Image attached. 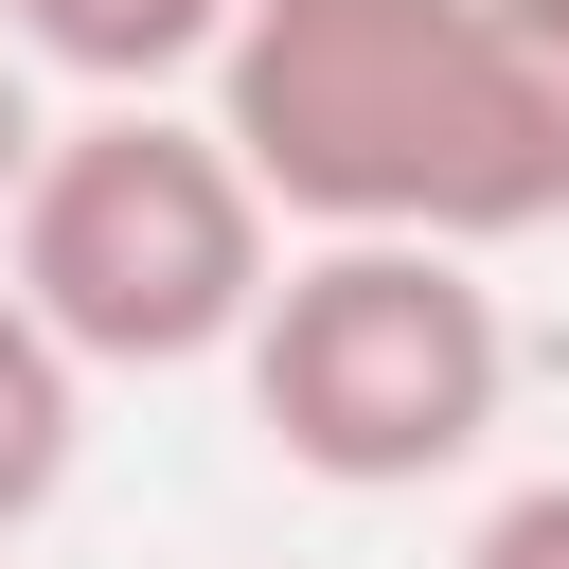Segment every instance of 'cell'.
Here are the masks:
<instances>
[{
  "label": "cell",
  "mask_w": 569,
  "mask_h": 569,
  "mask_svg": "<svg viewBox=\"0 0 569 569\" xmlns=\"http://www.w3.org/2000/svg\"><path fill=\"white\" fill-rule=\"evenodd\" d=\"M196 89L284 231H427V249L551 231L498 0H231Z\"/></svg>",
  "instance_id": "cell-1"
},
{
  "label": "cell",
  "mask_w": 569,
  "mask_h": 569,
  "mask_svg": "<svg viewBox=\"0 0 569 569\" xmlns=\"http://www.w3.org/2000/svg\"><path fill=\"white\" fill-rule=\"evenodd\" d=\"M267 267H284V213L213 142V107H160V89H89L36 142L18 213H0V284L53 320L71 373H196V356H231Z\"/></svg>",
  "instance_id": "cell-2"
},
{
  "label": "cell",
  "mask_w": 569,
  "mask_h": 569,
  "mask_svg": "<svg viewBox=\"0 0 569 569\" xmlns=\"http://www.w3.org/2000/svg\"><path fill=\"white\" fill-rule=\"evenodd\" d=\"M249 373V427L338 480V498H427L498 445V391H516V320L480 284V249H427V231H302L231 338Z\"/></svg>",
  "instance_id": "cell-3"
},
{
  "label": "cell",
  "mask_w": 569,
  "mask_h": 569,
  "mask_svg": "<svg viewBox=\"0 0 569 569\" xmlns=\"http://www.w3.org/2000/svg\"><path fill=\"white\" fill-rule=\"evenodd\" d=\"M0 36L71 89H178V71H213L231 0H0Z\"/></svg>",
  "instance_id": "cell-4"
},
{
  "label": "cell",
  "mask_w": 569,
  "mask_h": 569,
  "mask_svg": "<svg viewBox=\"0 0 569 569\" xmlns=\"http://www.w3.org/2000/svg\"><path fill=\"white\" fill-rule=\"evenodd\" d=\"M71 427H89V373H71V356H53V320L0 284V533H36V516H53Z\"/></svg>",
  "instance_id": "cell-5"
},
{
  "label": "cell",
  "mask_w": 569,
  "mask_h": 569,
  "mask_svg": "<svg viewBox=\"0 0 569 569\" xmlns=\"http://www.w3.org/2000/svg\"><path fill=\"white\" fill-rule=\"evenodd\" d=\"M462 569H569V480H516V498L462 533Z\"/></svg>",
  "instance_id": "cell-6"
},
{
  "label": "cell",
  "mask_w": 569,
  "mask_h": 569,
  "mask_svg": "<svg viewBox=\"0 0 569 569\" xmlns=\"http://www.w3.org/2000/svg\"><path fill=\"white\" fill-rule=\"evenodd\" d=\"M36 142H53V124H36V53L0 36V213H18V178H36Z\"/></svg>",
  "instance_id": "cell-7"
}]
</instances>
